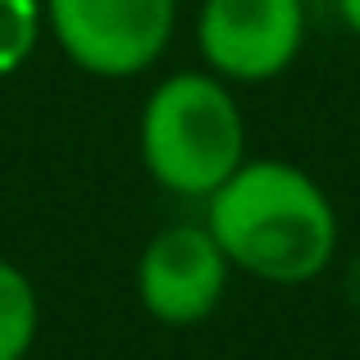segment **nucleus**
<instances>
[{"label": "nucleus", "mask_w": 360, "mask_h": 360, "mask_svg": "<svg viewBox=\"0 0 360 360\" xmlns=\"http://www.w3.org/2000/svg\"><path fill=\"white\" fill-rule=\"evenodd\" d=\"M201 224L210 229L233 269L274 288L315 283L333 264L342 242L333 196L319 187V178L274 155H246L205 196Z\"/></svg>", "instance_id": "obj_1"}, {"label": "nucleus", "mask_w": 360, "mask_h": 360, "mask_svg": "<svg viewBox=\"0 0 360 360\" xmlns=\"http://www.w3.org/2000/svg\"><path fill=\"white\" fill-rule=\"evenodd\" d=\"M137 150L160 192L205 201L246 160V115L233 82L210 69L165 73L141 101Z\"/></svg>", "instance_id": "obj_2"}, {"label": "nucleus", "mask_w": 360, "mask_h": 360, "mask_svg": "<svg viewBox=\"0 0 360 360\" xmlns=\"http://www.w3.org/2000/svg\"><path fill=\"white\" fill-rule=\"evenodd\" d=\"M46 32L91 78H141L178 32V0H41Z\"/></svg>", "instance_id": "obj_3"}, {"label": "nucleus", "mask_w": 360, "mask_h": 360, "mask_svg": "<svg viewBox=\"0 0 360 360\" xmlns=\"http://www.w3.org/2000/svg\"><path fill=\"white\" fill-rule=\"evenodd\" d=\"M306 46V0H201L196 51L233 87L274 82Z\"/></svg>", "instance_id": "obj_4"}, {"label": "nucleus", "mask_w": 360, "mask_h": 360, "mask_svg": "<svg viewBox=\"0 0 360 360\" xmlns=\"http://www.w3.org/2000/svg\"><path fill=\"white\" fill-rule=\"evenodd\" d=\"M233 264L205 224H169L141 246L132 292L137 306L165 328H196L224 306Z\"/></svg>", "instance_id": "obj_5"}, {"label": "nucleus", "mask_w": 360, "mask_h": 360, "mask_svg": "<svg viewBox=\"0 0 360 360\" xmlns=\"http://www.w3.org/2000/svg\"><path fill=\"white\" fill-rule=\"evenodd\" d=\"M41 333V297L18 264L0 260V360H27Z\"/></svg>", "instance_id": "obj_6"}, {"label": "nucleus", "mask_w": 360, "mask_h": 360, "mask_svg": "<svg viewBox=\"0 0 360 360\" xmlns=\"http://www.w3.org/2000/svg\"><path fill=\"white\" fill-rule=\"evenodd\" d=\"M46 32L41 0H0V78H14Z\"/></svg>", "instance_id": "obj_7"}, {"label": "nucleus", "mask_w": 360, "mask_h": 360, "mask_svg": "<svg viewBox=\"0 0 360 360\" xmlns=\"http://www.w3.org/2000/svg\"><path fill=\"white\" fill-rule=\"evenodd\" d=\"M338 18L347 23L352 37H360V0H338Z\"/></svg>", "instance_id": "obj_8"}]
</instances>
